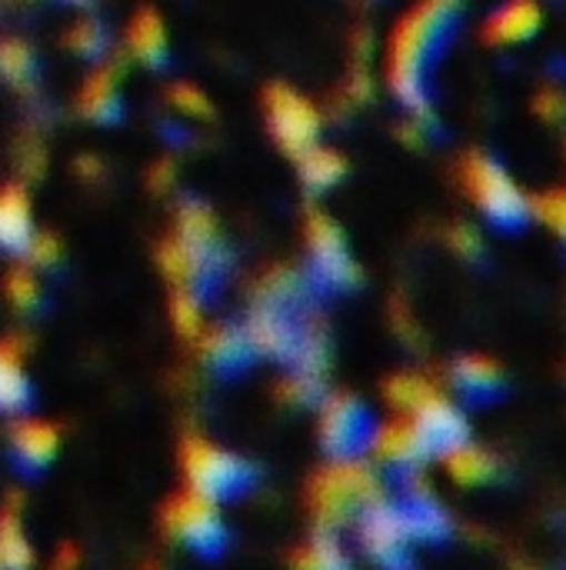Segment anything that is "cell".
<instances>
[{"instance_id": "cell-1", "label": "cell", "mask_w": 566, "mask_h": 570, "mask_svg": "<svg viewBox=\"0 0 566 570\" xmlns=\"http://www.w3.org/2000/svg\"><path fill=\"white\" fill-rule=\"evenodd\" d=\"M457 13L460 0H414L390 30L387 83L414 110L427 107V77L454 30Z\"/></svg>"}, {"instance_id": "cell-2", "label": "cell", "mask_w": 566, "mask_h": 570, "mask_svg": "<svg viewBox=\"0 0 566 570\" xmlns=\"http://www.w3.org/2000/svg\"><path fill=\"white\" fill-rule=\"evenodd\" d=\"M457 180L464 197L477 207V214L504 230L527 224L530 194L517 180V174L487 150H467L457 160Z\"/></svg>"}, {"instance_id": "cell-3", "label": "cell", "mask_w": 566, "mask_h": 570, "mask_svg": "<svg viewBox=\"0 0 566 570\" xmlns=\"http://www.w3.org/2000/svg\"><path fill=\"white\" fill-rule=\"evenodd\" d=\"M267 120L277 137V144L290 154H304L317 144L320 134V114L314 104H307L297 90L290 87H270L267 90Z\"/></svg>"}, {"instance_id": "cell-4", "label": "cell", "mask_w": 566, "mask_h": 570, "mask_svg": "<svg viewBox=\"0 0 566 570\" xmlns=\"http://www.w3.org/2000/svg\"><path fill=\"white\" fill-rule=\"evenodd\" d=\"M540 30H544V3L540 0H504L480 23L484 43L504 47V50L530 43Z\"/></svg>"}, {"instance_id": "cell-5", "label": "cell", "mask_w": 566, "mask_h": 570, "mask_svg": "<svg viewBox=\"0 0 566 570\" xmlns=\"http://www.w3.org/2000/svg\"><path fill=\"white\" fill-rule=\"evenodd\" d=\"M307 240H310V254H314V264L324 274V281L347 284L354 277V261L347 254V240H344L340 227L330 217L310 210V217H307Z\"/></svg>"}, {"instance_id": "cell-6", "label": "cell", "mask_w": 566, "mask_h": 570, "mask_svg": "<svg viewBox=\"0 0 566 570\" xmlns=\"http://www.w3.org/2000/svg\"><path fill=\"white\" fill-rule=\"evenodd\" d=\"M440 458L447 461L450 478L464 488H480V484H490L497 478V458L490 451H484L480 444H470V438L454 444Z\"/></svg>"}, {"instance_id": "cell-7", "label": "cell", "mask_w": 566, "mask_h": 570, "mask_svg": "<svg viewBox=\"0 0 566 570\" xmlns=\"http://www.w3.org/2000/svg\"><path fill=\"white\" fill-rule=\"evenodd\" d=\"M33 244V224H30V197L20 187L0 190V247L20 250Z\"/></svg>"}, {"instance_id": "cell-8", "label": "cell", "mask_w": 566, "mask_h": 570, "mask_svg": "<svg viewBox=\"0 0 566 570\" xmlns=\"http://www.w3.org/2000/svg\"><path fill=\"white\" fill-rule=\"evenodd\" d=\"M454 381L470 397H494L504 387V367L487 354H464L454 364Z\"/></svg>"}, {"instance_id": "cell-9", "label": "cell", "mask_w": 566, "mask_h": 570, "mask_svg": "<svg viewBox=\"0 0 566 570\" xmlns=\"http://www.w3.org/2000/svg\"><path fill=\"white\" fill-rule=\"evenodd\" d=\"M130 47H133V57H140L150 67L167 60V30H163V20L157 17V10L143 7V10L133 13V20H130Z\"/></svg>"}, {"instance_id": "cell-10", "label": "cell", "mask_w": 566, "mask_h": 570, "mask_svg": "<svg viewBox=\"0 0 566 570\" xmlns=\"http://www.w3.org/2000/svg\"><path fill=\"white\" fill-rule=\"evenodd\" d=\"M527 220L540 224L547 234H554L566 247V184L534 190L530 207H527Z\"/></svg>"}, {"instance_id": "cell-11", "label": "cell", "mask_w": 566, "mask_h": 570, "mask_svg": "<svg viewBox=\"0 0 566 570\" xmlns=\"http://www.w3.org/2000/svg\"><path fill=\"white\" fill-rule=\"evenodd\" d=\"M120 107V94H117V73L113 70H100L87 80L83 94H80V110L93 120H110L117 117Z\"/></svg>"}, {"instance_id": "cell-12", "label": "cell", "mask_w": 566, "mask_h": 570, "mask_svg": "<svg viewBox=\"0 0 566 570\" xmlns=\"http://www.w3.org/2000/svg\"><path fill=\"white\" fill-rule=\"evenodd\" d=\"M300 170H304V180L320 190V187H334L344 177L347 164H344V157L337 150L310 147V150L300 154Z\"/></svg>"}, {"instance_id": "cell-13", "label": "cell", "mask_w": 566, "mask_h": 570, "mask_svg": "<svg viewBox=\"0 0 566 570\" xmlns=\"http://www.w3.org/2000/svg\"><path fill=\"white\" fill-rule=\"evenodd\" d=\"M27 397V381L20 367L0 351V407H17Z\"/></svg>"}, {"instance_id": "cell-14", "label": "cell", "mask_w": 566, "mask_h": 570, "mask_svg": "<svg viewBox=\"0 0 566 570\" xmlns=\"http://www.w3.org/2000/svg\"><path fill=\"white\" fill-rule=\"evenodd\" d=\"M534 114L547 124H557L566 117V90L557 83H544L534 94Z\"/></svg>"}, {"instance_id": "cell-15", "label": "cell", "mask_w": 566, "mask_h": 570, "mask_svg": "<svg viewBox=\"0 0 566 570\" xmlns=\"http://www.w3.org/2000/svg\"><path fill=\"white\" fill-rule=\"evenodd\" d=\"M0 70H3L13 83H20V80L30 73V50H27L23 43H17V40L0 43Z\"/></svg>"}, {"instance_id": "cell-16", "label": "cell", "mask_w": 566, "mask_h": 570, "mask_svg": "<svg viewBox=\"0 0 566 570\" xmlns=\"http://www.w3.org/2000/svg\"><path fill=\"white\" fill-rule=\"evenodd\" d=\"M447 244H450L460 257H467V261L480 257V250H484V237H480V230L470 227V224H450Z\"/></svg>"}, {"instance_id": "cell-17", "label": "cell", "mask_w": 566, "mask_h": 570, "mask_svg": "<svg viewBox=\"0 0 566 570\" xmlns=\"http://www.w3.org/2000/svg\"><path fill=\"white\" fill-rule=\"evenodd\" d=\"M173 107H180L183 114H193V117H207V114H210V104H207V97H203L200 90L187 87V83L173 90Z\"/></svg>"}, {"instance_id": "cell-18", "label": "cell", "mask_w": 566, "mask_h": 570, "mask_svg": "<svg viewBox=\"0 0 566 570\" xmlns=\"http://www.w3.org/2000/svg\"><path fill=\"white\" fill-rule=\"evenodd\" d=\"M70 43L80 50V53H90L103 43V30L97 23H77L73 33H70Z\"/></svg>"}]
</instances>
